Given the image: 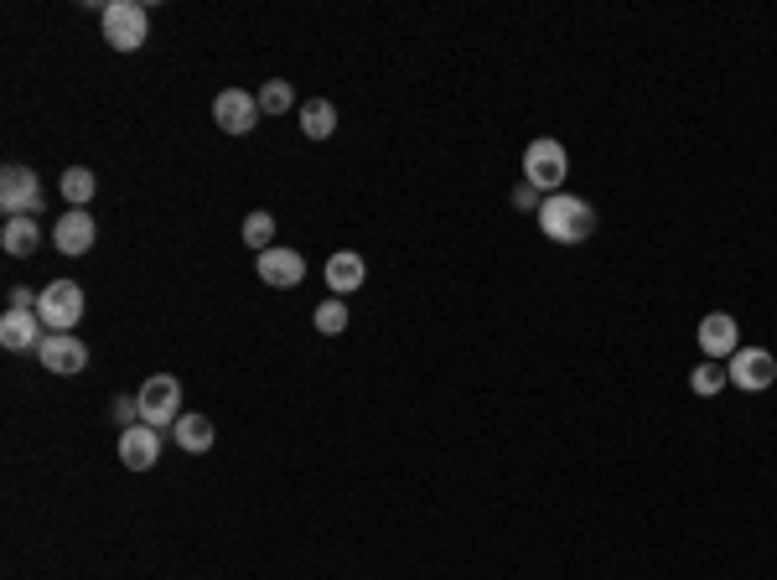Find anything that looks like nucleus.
I'll list each match as a JSON object with an SVG mask.
<instances>
[{
  "label": "nucleus",
  "instance_id": "f257e3e1",
  "mask_svg": "<svg viewBox=\"0 0 777 580\" xmlns=\"http://www.w3.org/2000/svg\"><path fill=\"white\" fill-rule=\"evenodd\" d=\"M540 228L555 244H581V239L596 234V208H591L586 197H575V193H555V197H544Z\"/></svg>",
  "mask_w": 777,
  "mask_h": 580
},
{
  "label": "nucleus",
  "instance_id": "f03ea898",
  "mask_svg": "<svg viewBox=\"0 0 777 580\" xmlns=\"http://www.w3.org/2000/svg\"><path fill=\"white\" fill-rule=\"evenodd\" d=\"M135 400H141V425H151V431H166L182 420V384L172 373H151Z\"/></svg>",
  "mask_w": 777,
  "mask_h": 580
},
{
  "label": "nucleus",
  "instance_id": "7ed1b4c3",
  "mask_svg": "<svg viewBox=\"0 0 777 580\" xmlns=\"http://www.w3.org/2000/svg\"><path fill=\"white\" fill-rule=\"evenodd\" d=\"M571 177V156H565V145L560 141H529L524 151V182L529 187H540V193H560V182Z\"/></svg>",
  "mask_w": 777,
  "mask_h": 580
},
{
  "label": "nucleus",
  "instance_id": "20e7f679",
  "mask_svg": "<svg viewBox=\"0 0 777 580\" xmlns=\"http://www.w3.org/2000/svg\"><path fill=\"white\" fill-rule=\"evenodd\" d=\"M37 317L48 332H73L83 322V286L73 280H52L48 290H37Z\"/></svg>",
  "mask_w": 777,
  "mask_h": 580
},
{
  "label": "nucleus",
  "instance_id": "39448f33",
  "mask_svg": "<svg viewBox=\"0 0 777 580\" xmlns=\"http://www.w3.org/2000/svg\"><path fill=\"white\" fill-rule=\"evenodd\" d=\"M0 208H6V218H37V208H42V182H37L32 166L11 162L0 172Z\"/></svg>",
  "mask_w": 777,
  "mask_h": 580
},
{
  "label": "nucleus",
  "instance_id": "423d86ee",
  "mask_svg": "<svg viewBox=\"0 0 777 580\" xmlns=\"http://www.w3.org/2000/svg\"><path fill=\"white\" fill-rule=\"evenodd\" d=\"M145 27H151V17H145V6H135V0H110V6H104V42H110L114 52L141 48Z\"/></svg>",
  "mask_w": 777,
  "mask_h": 580
},
{
  "label": "nucleus",
  "instance_id": "0eeeda50",
  "mask_svg": "<svg viewBox=\"0 0 777 580\" xmlns=\"http://www.w3.org/2000/svg\"><path fill=\"white\" fill-rule=\"evenodd\" d=\"M726 379L736 389H746V394H761V389L777 384V358L767 348H736L726 363Z\"/></svg>",
  "mask_w": 777,
  "mask_h": 580
},
{
  "label": "nucleus",
  "instance_id": "6e6552de",
  "mask_svg": "<svg viewBox=\"0 0 777 580\" xmlns=\"http://www.w3.org/2000/svg\"><path fill=\"white\" fill-rule=\"evenodd\" d=\"M213 120H218L223 135H249V130L259 125V99L244 94V89H223V94L213 99Z\"/></svg>",
  "mask_w": 777,
  "mask_h": 580
},
{
  "label": "nucleus",
  "instance_id": "1a4fd4ad",
  "mask_svg": "<svg viewBox=\"0 0 777 580\" xmlns=\"http://www.w3.org/2000/svg\"><path fill=\"white\" fill-rule=\"evenodd\" d=\"M37 358H42V369L48 373H63V379H73V373L89 369V348H83L73 332H48V342L37 348Z\"/></svg>",
  "mask_w": 777,
  "mask_h": 580
},
{
  "label": "nucleus",
  "instance_id": "9d476101",
  "mask_svg": "<svg viewBox=\"0 0 777 580\" xmlns=\"http://www.w3.org/2000/svg\"><path fill=\"white\" fill-rule=\"evenodd\" d=\"M42 342H48V327H42L37 311H6L0 317V348L6 353H32Z\"/></svg>",
  "mask_w": 777,
  "mask_h": 580
},
{
  "label": "nucleus",
  "instance_id": "9b49d317",
  "mask_svg": "<svg viewBox=\"0 0 777 580\" xmlns=\"http://www.w3.org/2000/svg\"><path fill=\"white\" fill-rule=\"evenodd\" d=\"M52 244H58V255H89L94 249V213L89 208H68L63 218H58V228H52Z\"/></svg>",
  "mask_w": 777,
  "mask_h": 580
},
{
  "label": "nucleus",
  "instance_id": "f8f14e48",
  "mask_svg": "<svg viewBox=\"0 0 777 580\" xmlns=\"http://www.w3.org/2000/svg\"><path fill=\"white\" fill-rule=\"evenodd\" d=\"M120 462H125L130 472H151L161 462V431H151V425L120 431Z\"/></svg>",
  "mask_w": 777,
  "mask_h": 580
},
{
  "label": "nucleus",
  "instance_id": "ddd939ff",
  "mask_svg": "<svg viewBox=\"0 0 777 580\" xmlns=\"http://www.w3.org/2000/svg\"><path fill=\"white\" fill-rule=\"evenodd\" d=\"M327 290H333L337 301L343 296H352V290H364V280H368V265H364V255H352V249H337L333 259H327Z\"/></svg>",
  "mask_w": 777,
  "mask_h": 580
},
{
  "label": "nucleus",
  "instance_id": "4468645a",
  "mask_svg": "<svg viewBox=\"0 0 777 580\" xmlns=\"http://www.w3.org/2000/svg\"><path fill=\"white\" fill-rule=\"evenodd\" d=\"M699 348H705V358H730L736 353V348H742V327H736V317L710 311V317L699 322Z\"/></svg>",
  "mask_w": 777,
  "mask_h": 580
},
{
  "label": "nucleus",
  "instance_id": "2eb2a0df",
  "mask_svg": "<svg viewBox=\"0 0 777 580\" xmlns=\"http://www.w3.org/2000/svg\"><path fill=\"white\" fill-rule=\"evenodd\" d=\"M301 275H306V259L296 249H286V244H275V249L259 255V280L265 286H301Z\"/></svg>",
  "mask_w": 777,
  "mask_h": 580
},
{
  "label": "nucleus",
  "instance_id": "dca6fc26",
  "mask_svg": "<svg viewBox=\"0 0 777 580\" xmlns=\"http://www.w3.org/2000/svg\"><path fill=\"white\" fill-rule=\"evenodd\" d=\"M42 244V228H37V218H6V228H0V249L11 259H27Z\"/></svg>",
  "mask_w": 777,
  "mask_h": 580
},
{
  "label": "nucleus",
  "instance_id": "f3484780",
  "mask_svg": "<svg viewBox=\"0 0 777 580\" xmlns=\"http://www.w3.org/2000/svg\"><path fill=\"white\" fill-rule=\"evenodd\" d=\"M176 446L192 456H203L207 446H213V420L207 415H182L176 420Z\"/></svg>",
  "mask_w": 777,
  "mask_h": 580
},
{
  "label": "nucleus",
  "instance_id": "a211bd4d",
  "mask_svg": "<svg viewBox=\"0 0 777 580\" xmlns=\"http://www.w3.org/2000/svg\"><path fill=\"white\" fill-rule=\"evenodd\" d=\"M301 130L311 135V141H327L337 130V110L327 104V99H311V104H301Z\"/></svg>",
  "mask_w": 777,
  "mask_h": 580
},
{
  "label": "nucleus",
  "instance_id": "6ab92c4d",
  "mask_svg": "<svg viewBox=\"0 0 777 580\" xmlns=\"http://www.w3.org/2000/svg\"><path fill=\"white\" fill-rule=\"evenodd\" d=\"M94 172H89V166H68L63 172V197H68V208H83V203H89V197H94Z\"/></svg>",
  "mask_w": 777,
  "mask_h": 580
},
{
  "label": "nucleus",
  "instance_id": "aec40b11",
  "mask_svg": "<svg viewBox=\"0 0 777 580\" xmlns=\"http://www.w3.org/2000/svg\"><path fill=\"white\" fill-rule=\"evenodd\" d=\"M730 379H726V369L715 363V358H705V363H695V373H689V389H695L699 400H710V394H720Z\"/></svg>",
  "mask_w": 777,
  "mask_h": 580
},
{
  "label": "nucleus",
  "instance_id": "412c9836",
  "mask_svg": "<svg viewBox=\"0 0 777 580\" xmlns=\"http://www.w3.org/2000/svg\"><path fill=\"white\" fill-rule=\"evenodd\" d=\"M311 322H317L321 338H343V332H348V307L333 296V301H321V307L311 311Z\"/></svg>",
  "mask_w": 777,
  "mask_h": 580
},
{
  "label": "nucleus",
  "instance_id": "4be33fe9",
  "mask_svg": "<svg viewBox=\"0 0 777 580\" xmlns=\"http://www.w3.org/2000/svg\"><path fill=\"white\" fill-rule=\"evenodd\" d=\"M254 99H259V114H286L290 104H296V89H290L286 79H270Z\"/></svg>",
  "mask_w": 777,
  "mask_h": 580
},
{
  "label": "nucleus",
  "instance_id": "5701e85b",
  "mask_svg": "<svg viewBox=\"0 0 777 580\" xmlns=\"http://www.w3.org/2000/svg\"><path fill=\"white\" fill-rule=\"evenodd\" d=\"M244 244L259 249V255L275 249V218H270V213H249V218H244Z\"/></svg>",
  "mask_w": 777,
  "mask_h": 580
},
{
  "label": "nucleus",
  "instance_id": "b1692460",
  "mask_svg": "<svg viewBox=\"0 0 777 580\" xmlns=\"http://www.w3.org/2000/svg\"><path fill=\"white\" fill-rule=\"evenodd\" d=\"M110 415H114V425H120V431H130V425H141V400H130V394H114Z\"/></svg>",
  "mask_w": 777,
  "mask_h": 580
},
{
  "label": "nucleus",
  "instance_id": "393cba45",
  "mask_svg": "<svg viewBox=\"0 0 777 580\" xmlns=\"http://www.w3.org/2000/svg\"><path fill=\"white\" fill-rule=\"evenodd\" d=\"M513 208H519V213H540V208H544V203H540V187H529V182H524V187H513Z\"/></svg>",
  "mask_w": 777,
  "mask_h": 580
},
{
  "label": "nucleus",
  "instance_id": "a878e982",
  "mask_svg": "<svg viewBox=\"0 0 777 580\" xmlns=\"http://www.w3.org/2000/svg\"><path fill=\"white\" fill-rule=\"evenodd\" d=\"M11 311H37L32 286H11Z\"/></svg>",
  "mask_w": 777,
  "mask_h": 580
}]
</instances>
